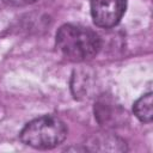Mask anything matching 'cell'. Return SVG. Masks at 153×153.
Masks as SVG:
<instances>
[{
  "label": "cell",
  "instance_id": "2",
  "mask_svg": "<svg viewBox=\"0 0 153 153\" xmlns=\"http://www.w3.org/2000/svg\"><path fill=\"white\" fill-rule=\"evenodd\" d=\"M68 128L62 120L53 115L37 117L23 128L19 137L23 143L36 149H51L67 137Z\"/></svg>",
  "mask_w": 153,
  "mask_h": 153
},
{
  "label": "cell",
  "instance_id": "4",
  "mask_svg": "<svg viewBox=\"0 0 153 153\" xmlns=\"http://www.w3.org/2000/svg\"><path fill=\"white\" fill-rule=\"evenodd\" d=\"M85 151L92 152H127L128 147L124 140L110 134V133H97L92 135L87 143H85Z\"/></svg>",
  "mask_w": 153,
  "mask_h": 153
},
{
  "label": "cell",
  "instance_id": "6",
  "mask_svg": "<svg viewBox=\"0 0 153 153\" xmlns=\"http://www.w3.org/2000/svg\"><path fill=\"white\" fill-rule=\"evenodd\" d=\"M37 0H4V2H6L7 5H11V6H27V5H31V4H35Z\"/></svg>",
  "mask_w": 153,
  "mask_h": 153
},
{
  "label": "cell",
  "instance_id": "1",
  "mask_svg": "<svg viewBox=\"0 0 153 153\" xmlns=\"http://www.w3.org/2000/svg\"><path fill=\"white\" fill-rule=\"evenodd\" d=\"M55 45L59 53L69 61L82 62L94 57L102 48L100 37L90 27L76 24H63L56 31Z\"/></svg>",
  "mask_w": 153,
  "mask_h": 153
},
{
  "label": "cell",
  "instance_id": "5",
  "mask_svg": "<svg viewBox=\"0 0 153 153\" xmlns=\"http://www.w3.org/2000/svg\"><path fill=\"white\" fill-rule=\"evenodd\" d=\"M153 98L152 92L141 96L133 105V112L136 118L143 123H151L153 118Z\"/></svg>",
  "mask_w": 153,
  "mask_h": 153
},
{
  "label": "cell",
  "instance_id": "3",
  "mask_svg": "<svg viewBox=\"0 0 153 153\" xmlns=\"http://www.w3.org/2000/svg\"><path fill=\"white\" fill-rule=\"evenodd\" d=\"M93 23L103 29L116 26L127 10V0H90Z\"/></svg>",
  "mask_w": 153,
  "mask_h": 153
}]
</instances>
